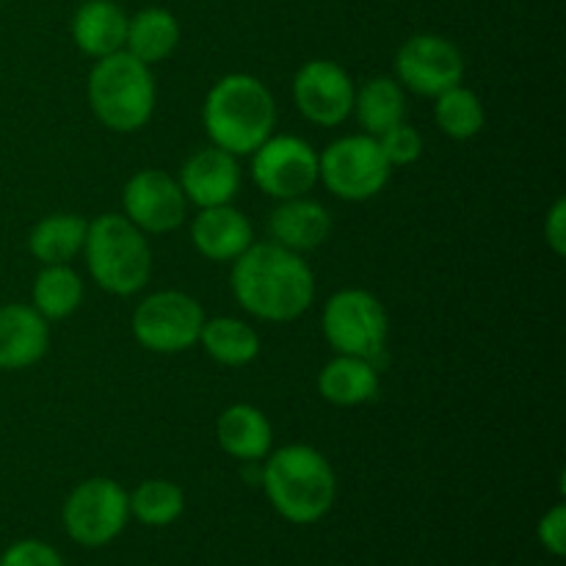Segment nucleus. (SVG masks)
<instances>
[{"instance_id":"nucleus-11","label":"nucleus","mask_w":566,"mask_h":566,"mask_svg":"<svg viewBox=\"0 0 566 566\" xmlns=\"http://www.w3.org/2000/svg\"><path fill=\"white\" fill-rule=\"evenodd\" d=\"M464 77L462 50L440 33H415L396 53V81L403 92L437 97Z\"/></svg>"},{"instance_id":"nucleus-28","label":"nucleus","mask_w":566,"mask_h":566,"mask_svg":"<svg viewBox=\"0 0 566 566\" xmlns=\"http://www.w3.org/2000/svg\"><path fill=\"white\" fill-rule=\"evenodd\" d=\"M376 142H379L381 155H385L390 166H409L423 155V136L412 125H407V122L392 125L390 130L376 136Z\"/></svg>"},{"instance_id":"nucleus-7","label":"nucleus","mask_w":566,"mask_h":566,"mask_svg":"<svg viewBox=\"0 0 566 566\" xmlns=\"http://www.w3.org/2000/svg\"><path fill=\"white\" fill-rule=\"evenodd\" d=\"M387 158L368 133L343 136L318 153V182L346 202H368L390 182Z\"/></svg>"},{"instance_id":"nucleus-21","label":"nucleus","mask_w":566,"mask_h":566,"mask_svg":"<svg viewBox=\"0 0 566 566\" xmlns=\"http://www.w3.org/2000/svg\"><path fill=\"white\" fill-rule=\"evenodd\" d=\"M180 44V22L169 9L149 6L127 20L125 50L147 66L169 59Z\"/></svg>"},{"instance_id":"nucleus-9","label":"nucleus","mask_w":566,"mask_h":566,"mask_svg":"<svg viewBox=\"0 0 566 566\" xmlns=\"http://www.w3.org/2000/svg\"><path fill=\"white\" fill-rule=\"evenodd\" d=\"M202 304L182 291H155L133 310V337L153 354H182L199 343Z\"/></svg>"},{"instance_id":"nucleus-20","label":"nucleus","mask_w":566,"mask_h":566,"mask_svg":"<svg viewBox=\"0 0 566 566\" xmlns=\"http://www.w3.org/2000/svg\"><path fill=\"white\" fill-rule=\"evenodd\" d=\"M379 368L363 357L337 354L318 374V392L332 407H363L379 396Z\"/></svg>"},{"instance_id":"nucleus-2","label":"nucleus","mask_w":566,"mask_h":566,"mask_svg":"<svg viewBox=\"0 0 566 566\" xmlns=\"http://www.w3.org/2000/svg\"><path fill=\"white\" fill-rule=\"evenodd\" d=\"M263 490L271 509L293 525H315L332 512L337 475L313 446H282L263 459Z\"/></svg>"},{"instance_id":"nucleus-14","label":"nucleus","mask_w":566,"mask_h":566,"mask_svg":"<svg viewBox=\"0 0 566 566\" xmlns=\"http://www.w3.org/2000/svg\"><path fill=\"white\" fill-rule=\"evenodd\" d=\"M177 182L188 205H197L199 210L232 205V199L241 191V166L235 155L219 147L199 149L182 164Z\"/></svg>"},{"instance_id":"nucleus-31","label":"nucleus","mask_w":566,"mask_h":566,"mask_svg":"<svg viewBox=\"0 0 566 566\" xmlns=\"http://www.w3.org/2000/svg\"><path fill=\"white\" fill-rule=\"evenodd\" d=\"M545 241L553 254L564 258L566 254V199H556L545 216Z\"/></svg>"},{"instance_id":"nucleus-3","label":"nucleus","mask_w":566,"mask_h":566,"mask_svg":"<svg viewBox=\"0 0 566 566\" xmlns=\"http://www.w3.org/2000/svg\"><path fill=\"white\" fill-rule=\"evenodd\" d=\"M202 125L213 147L235 158L252 155L276 127L274 94L249 72L224 75L205 97Z\"/></svg>"},{"instance_id":"nucleus-23","label":"nucleus","mask_w":566,"mask_h":566,"mask_svg":"<svg viewBox=\"0 0 566 566\" xmlns=\"http://www.w3.org/2000/svg\"><path fill=\"white\" fill-rule=\"evenodd\" d=\"M88 221L75 213H53L36 221L28 235V252L42 265L72 263L83 252Z\"/></svg>"},{"instance_id":"nucleus-12","label":"nucleus","mask_w":566,"mask_h":566,"mask_svg":"<svg viewBox=\"0 0 566 566\" xmlns=\"http://www.w3.org/2000/svg\"><path fill=\"white\" fill-rule=\"evenodd\" d=\"M125 219L144 235H164L177 230L188 216V199L180 182L164 169H142L125 182L122 191Z\"/></svg>"},{"instance_id":"nucleus-6","label":"nucleus","mask_w":566,"mask_h":566,"mask_svg":"<svg viewBox=\"0 0 566 566\" xmlns=\"http://www.w3.org/2000/svg\"><path fill=\"white\" fill-rule=\"evenodd\" d=\"M324 337L335 354L376 363L390 337V315L385 304L363 287H343L324 304Z\"/></svg>"},{"instance_id":"nucleus-15","label":"nucleus","mask_w":566,"mask_h":566,"mask_svg":"<svg viewBox=\"0 0 566 566\" xmlns=\"http://www.w3.org/2000/svg\"><path fill=\"white\" fill-rule=\"evenodd\" d=\"M48 324L33 304H0V370L33 368L50 348Z\"/></svg>"},{"instance_id":"nucleus-16","label":"nucleus","mask_w":566,"mask_h":566,"mask_svg":"<svg viewBox=\"0 0 566 566\" xmlns=\"http://www.w3.org/2000/svg\"><path fill=\"white\" fill-rule=\"evenodd\" d=\"M191 243L202 258L232 263L254 243L252 221L232 205L202 208L191 221Z\"/></svg>"},{"instance_id":"nucleus-26","label":"nucleus","mask_w":566,"mask_h":566,"mask_svg":"<svg viewBox=\"0 0 566 566\" xmlns=\"http://www.w3.org/2000/svg\"><path fill=\"white\" fill-rule=\"evenodd\" d=\"M127 506H130V517H136L142 525L166 528L186 512V492L175 481L149 479L127 492Z\"/></svg>"},{"instance_id":"nucleus-29","label":"nucleus","mask_w":566,"mask_h":566,"mask_svg":"<svg viewBox=\"0 0 566 566\" xmlns=\"http://www.w3.org/2000/svg\"><path fill=\"white\" fill-rule=\"evenodd\" d=\"M0 566H64V558L48 542L20 539L6 547Z\"/></svg>"},{"instance_id":"nucleus-24","label":"nucleus","mask_w":566,"mask_h":566,"mask_svg":"<svg viewBox=\"0 0 566 566\" xmlns=\"http://www.w3.org/2000/svg\"><path fill=\"white\" fill-rule=\"evenodd\" d=\"M205 354L213 363L227 365V368H247L260 354V335L247 321L219 315V318H205L202 332H199Z\"/></svg>"},{"instance_id":"nucleus-30","label":"nucleus","mask_w":566,"mask_h":566,"mask_svg":"<svg viewBox=\"0 0 566 566\" xmlns=\"http://www.w3.org/2000/svg\"><path fill=\"white\" fill-rule=\"evenodd\" d=\"M536 536H539V545L545 547L551 556L564 558L566 556V506L556 503L545 517L536 525Z\"/></svg>"},{"instance_id":"nucleus-19","label":"nucleus","mask_w":566,"mask_h":566,"mask_svg":"<svg viewBox=\"0 0 566 566\" xmlns=\"http://www.w3.org/2000/svg\"><path fill=\"white\" fill-rule=\"evenodd\" d=\"M216 440L230 459L263 462L274 446V429L263 409L252 403H232L216 420Z\"/></svg>"},{"instance_id":"nucleus-8","label":"nucleus","mask_w":566,"mask_h":566,"mask_svg":"<svg viewBox=\"0 0 566 566\" xmlns=\"http://www.w3.org/2000/svg\"><path fill=\"white\" fill-rule=\"evenodd\" d=\"M127 520H130V506H127L125 486L103 475L81 481L66 495L61 509L66 536L81 547L111 545L125 531Z\"/></svg>"},{"instance_id":"nucleus-25","label":"nucleus","mask_w":566,"mask_h":566,"mask_svg":"<svg viewBox=\"0 0 566 566\" xmlns=\"http://www.w3.org/2000/svg\"><path fill=\"white\" fill-rule=\"evenodd\" d=\"M83 302V280L70 263L42 265L33 280L31 304L44 321H64L77 313Z\"/></svg>"},{"instance_id":"nucleus-18","label":"nucleus","mask_w":566,"mask_h":566,"mask_svg":"<svg viewBox=\"0 0 566 566\" xmlns=\"http://www.w3.org/2000/svg\"><path fill=\"white\" fill-rule=\"evenodd\" d=\"M127 20L130 17L114 0H86L72 14V42L94 61L114 55L125 50Z\"/></svg>"},{"instance_id":"nucleus-32","label":"nucleus","mask_w":566,"mask_h":566,"mask_svg":"<svg viewBox=\"0 0 566 566\" xmlns=\"http://www.w3.org/2000/svg\"><path fill=\"white\" fill-rule=\"evenodd\" d=\"M0 3H3V0H0Z\"/></svg>"},{"instance_id":"nucleus-5","label":"nucleus","mask_w":566,"mask_h":566,"mask_svg":"<svg viewBox=\"0 0 566 566\" xmlns=\"http://www.w3.org/2000/svg\"><path fill=\"white\" fill-rule=\"evenodd\" d=\"M83 254L92 280L111 296H133L144 291L153 276L147 235L122 213H105L88 221Z\"/></svg>"},{"instance_id":"nucleus-4","label":"nucleus","mask_w":566,"mask_h":566,"mask_svg":"<svg viewBox=\"0 0 566 566\" xmlns=\"http://www.w3.org/2000/svg\"><path fill=\"white\" fill-rule=\"evenodd\" d=\"M86 94L99 125L114 133H138L147 127L158 99L153 66L138 61L127 50L94 61Z\"/></svg>"},{"instance_id":"nucleus-13","label":"nucleus","mask_w":566,"mask_h":566,"mask_svg":"<svg viewBox=\"0 0 566 566\" xmlns=\"http://www.w3.org/2000/svg\"><path fill=\"white\" fill-rule=\"evenodd\" d=\"M352 75L337 61L313 59L293 77V103L298 114L318 127H337L354 111Z\"/></svg>"},{"instance_id":"nucleus-22","label":"nucleus","mask_w":566,"mask_h":566,"mask_svg":"<svg viewBox=\"0 0 566 566\" xmlns=\"http://www.w3.org/2000/svg\"><path fill=\"white\" fill-rule=\"evenodd\" d=\"M354 116L368 136H381L407 116V92L396 77H370L354 92Z\"/></svg>"},{"instance_id":"nucleus-1","label":"nucleus","mask_w":566,"mask_h":566,"mask_svg":"<svg viewBox=\"0 0 566 566\" xmlns=\"http://www.w3.org/2000/svg\"><path fill=\"white\" fill-rule=\"evenodd\" d=\"M230 285L235 302L269 324L302 318L315 302V274L307 260L274 241L252 243L232 260Z\"/></svg>"},{"instance_id":"nucleus-17","label":"nucleus","mask_w":566,"mask_h":566,"mask_svg":"<svg viewBox=\"0 0 566 566\" xmlns=\"http://www.w3.org/2000/svg\"><path fill=\"white\" fill-rule=\"evenodd\" d=\"M269 235L291 252H313L332 235V216L310 197L282 199L269 216Z\"/></svg>"},{"instance_id":"nucleus-27","label":"nucleus","mask_w":566,"mask_h":566,"mask_svg":"<svg viewBox=\"0 0 566 566\" xmlns=\"http://www.w3.org/2000/svg\"><path fill=\"white\" fill-rule=\"evenodd\" d=\"M434 99V122L448 138H453V142H468V138H475L484 130V103H481V97L473 88L459 83V86L437 94Z\"/></svg>"},{"instance_id":"nucleus-10","label":"nucleus","mask_w":566,"mask_h":566,"mask_svg":"<svg viewBox=\"0 0 566 566\" xmlns=\"http://www.w3.org/2000/svg\"><path fill=\"white\" fill-rule=\"evenodd\" d=\"M252 180L276 202L307 197L318 186V153L304 138L271 133L252 153Z\"/></svg>"}]
</instances>
